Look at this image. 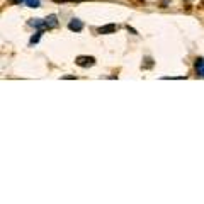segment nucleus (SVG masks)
Masks as SVG:
<instances>
[{"mask_svg": "<svg viewBox=\"0 0 204 204\" xmlns=\"http://www.w3.org/2000/svg\"><path fill=\"white\" fill-rule=\"evenodd\" d=\"M75 63L82 68H89V67H94V65H95V58L94 56H76Z\"/></svg>", "mask_w": 204, "mask_h": 204, "instance_id": "1", "label": "nucleus"}, {"mask_svg": "<svg viewBox=\"0 0 204 204\" xmlns=\"http://www.w3.org/2000/svg\"><path fill=\"white\" fill-rule=\"evenodd\" d=\"M118 31V26L116 24H107V26H102V27L97 29L99 34H111V32H116Z\"/></svg>", "mask_w": 204, "mask_h": 204, "instance_id": "2", "label": "nucleus"}, {"mask_svg": "<svg viewBox=\"0 0 204 204\" xmlns=\"http://www.w3.org/2000/svg\"><path fill=\"white\" fill-rule=\"evenodd\" d=\"M68 27H70L72 31H82V29H83V24L80 22L78 19H73L70 24H68Z\"/></svg>", "mask_w": 204, "mask_h": 204, "instance_id": "3", "label": "nucleus"}, {"mask_svg": "<svg viewBox=\"0 0 204 204\" xmlns=\"http://www.w3.org/2000/svg\"><path fill=\"white\" fill-rule=\"evenodd\" d=\"M58 22H56V17L54 16H49V19H46V27H56Z\"/></svg>", "mask_w": 204, "mask_h": 204, "instance_id": "4", "label": "nucleus"}, {"mask_svg": "<svg viewBox=\"0 0 204 204\" xmlns=\"http://www.w3.org/2000/svg\"><path fill=\"white\" fill-rule=\"evenodd\" d=\"M196 68H204V58H197L196 60Z\"/></svg>", "mask_w": 204, "mask_h": 204, "instance_id": "5", "label": "nucleus"}, {"mask_svg": "<svg viewBox=\"0 0 204 204\" xmlns=\"http://www.w3.org/2000/svg\"><path fill=\"white\" fill-rule=\"evenodd\" d=\"M29 7H39V0H26Z\"/></svg>", "mask_w": 204, "mask_h": 204, "instance_id": "6", "label": "nucleus"}, {"mask_svg": "<svg viewBox=\"0 0 204 204\" xmlns=\"http://www.w3.org/2000/svg\"><path fill=\"white\" fill-rule=\"evenodd\" d=\"M145 61H146V68H151V58H146V60H145Z\"/></svg>", "mask_w": 204, "mask_h": 204, "instance_id": "7", "label": "nucleus"}, {"mask_svg": "<svg viewBox=\"0 0 204 204\" xmlns=\"http://www.w3.org/2000/svg\"><path fill=\"white\" fill-rule=\"evenodd\" d=\"M197 72H199V75L204 76V68H197Z\"/></svg>", "mask_w": 204, "mask_h": 204, "instance_id": "8", "label": "nucleus"}, {"mask_svg": "<svg viewBox=\"0 0 204 204\" xmlns=\"http://www.w3.org/2000/svg\"><path fill=\"white\" fill-rule=\"evenodd\" d=\"M12 2H14V3H21L22 0H12Z\"/></svg>", "mask_w": 204, "mask_h": 204, "instance_id": "9", "label": "nucleus"}]
</instances>
